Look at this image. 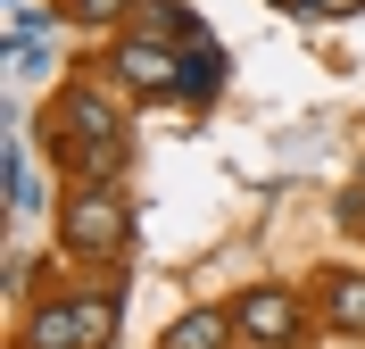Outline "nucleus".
Returning a JSON list of instances; mask_svg holds the SVG:
<instances>
[{"label": "nucleus", "mask_w": 365, "mask_h": 349, "mask_svg": "<svg viewBox=\"0 0 365 349\" xmlns=\"http://www.w3.org/2000/svg\"><path fill=\"white\" fill-rule=\"evenodd\" d=\"M216 84H225V50L207 42V25L191 17V34H182V92H191V100H216Z\"/></svg>", "instance_id": "423d86ee"}, {"label": "nucleus", "mask_w": 365, "mask_h": 349, "mask_svg": "<svg viewBox=\"0 0 365 349\" xmlns=\"http://www.w3.org/2000/svg\"><path fill=\"white\" fill-rule=\"evenodd\" d=\"M299 9H307V17H357L365 0H299Z\"/></svg>", "instance_id": "ddd939ff"}, {"label": "nucleus", "mask_w": 365, "mask_h": 349, "mask_svg": "<svg viewBox=\"0 0 365 349\" xmlns=\"http://www.w3.org/2000/svg\"><path fill=\"white\" fill-rule=\"evenodd\" d=\"M324 325L332 333H365V275H324Z\"/></svg>", "instance_id": "6e6552de"}, {"label": "nucleus", "mask_w": 365, "mask_h": 349, "mask_svg": "<svg viewBox=\"0 0 365 349\" xmlns=\"http://www.w3.org/2000/svg\"><path fill=\"white\" fill-rule=\"evenodd\" d=\"M0 166H9V216H34V208H42V183H34V158H25V141H17V133H9Z\"/></svg>", "instance_id": "9d476101"}, {"label": "nucleus", "mask_w": 365, "mask_h": 349, "mask_svg": "<svg viewBox=\"0 0 365 349\" xmlns=\"http://www.w3.org/2000/svg\"><path fill=\"white\" fill-rule=\"evenodd\" d=\"M341 225H349V233H365V175L341 191Z\"/></svg>", "instance_id": "f8f14e48"}, {"label": "nucleus", "mask_w": 365, "mask_h": 349, "mask_svg": "<svg viewBox=\"0 0 365 349\" xmlns=\"http://www.w3.org/2000/svg\"><path fill=\"white\" fill-rule=\"evenodd\" d=\"M108 67H116V84H125V92H141V100L182 92V42H150V34H125Z\"/></svg>", "instance_id": "20e7f679"}, {"label": "nucleus", "mask_w": 365, "mask_h": 349, "mask_svg": "<svg viewBox=\"0 0 365 349\" xmlns=\"http://www.w3.org/2000/svg\"><path fill=\"white\" fill-rule=\"evenodd\" d=\"M116 133H125V116H116V100L100 92V84H67V92L50 100V116H42L50 158H67L75 141H116Z\"/></svg>", "instance_id": "7ed1b4c3"}, {"label": "nucleus", "mask_w": 365, "mask_h": 349, "mask_svg": "<svg viewBox=\"0 0 365 349\" xmlns=\"http://www.w3.org/2000/svg\"><path fill=\"white\" fill-rule=\"evenodd\" d=\"M232 333L250 349H291L299 341V300L274 291V283H257V291H241V308H232Z\"/></svg>", "instance_id": "39448f33"}, {"label": "nucleus", "mask_w": 365, "mask_h": 349, "mask_svg": "<svg viewBox=\"0 0 365 349\" xmlns=\"http://www.w3.org/2000/svg\"><path fill=\"white\" fill-rule=\"evenodd\" d=\"M116 333V300L100 291V300H50L25 316V341L17 349H108Z\"/></svg>", "instance_id": "f03ea898"}, {"label": "nucleus", "mask_w": 365, "mask_h": 349, "mask_svg": "<svg viewBox=\"0 0 365 349\" xmlns=\"http://www.w3.org/2000/svg\"><path fill=\"white\" fill-rule=\"evenodd\" d=\"M241 333H232V316H216V308H191V316H175V325L158 333V349H232Z\"/></svg>", "instance_id": "0eeeda50"}, {"label": "nucleus", "mask_w": 365, "mask_h": 349, "mask_svg": "<svg viewBox=\"0 0 365 349\" xmlns=\"http://www.w3.org/2000/svg\"><path fill=\"white\" fill-rule=\"evenodd\" d=\"M58 166H67L75 183H116V166H125V133H116V141H75Z\"/></svg>", "instance_id": "1a4fd4ad"}, {"label": "nucleus", "mask_w": 365, "mask_h": 349, "mask_svg": "<svg viewBox=\"0 0 365 349\" xmlns=\"http://www.w3.org/2000/svg\"><path fill=\"white\" fill-rule=\"evenodd\" d=\"M141 0H67V17L75 25H91V34H100V25H116V17H133Z\"/></svg>", "instance_id": "9b49d317"}, {"label": "nucleus", "mask_w": 365, "mask_h": 349, "mask_svg": "<svg viewBox=\"0 0 365 349\" xmlns=\"http://www.w3.org/2000/svg\"><path fill=\"white\" fill-rule=\"evenodd\" d=\"M58 241H67L75 258H108L125 250V191L116 183H83L58 200Z\"/></svg>", "instance_id": "f257e3e1"}]
</instances>
